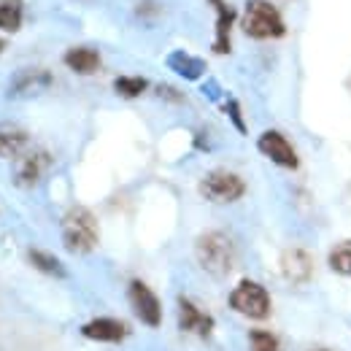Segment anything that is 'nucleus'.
Segmentation results:
<instances>
[{"instance_id":"f257e3e1","label":"nucleus","mask_w":351,"mask_h":351,"mask_svg":"<svg viewBox=\"0 0 351 351\" xmlns=\"http://www.w3.org/2000/svg\"><path fill=\"white\" fill-rule=\"evenodd\" d=\"M195 260L208 276L224 278L238 265V246L224 230H206L195 241Z\"/></svg>"},{"instance_id":"f03ea898","label":"nucleus","mask_w":351,"mask_h":351,"mask_svg":"<svg viewBox=\"0 0 351 351\" xmlns=\"http://www.w3.org/2000/svg\"><path fill=\"white\" fill-rule=\"evenodd\" d=\"M238 22L252 41H278L287 36V19L270 0H246Z\"/></svg>"},{"instance_id":"7ed1b4c3","label":"nucleus","mask_w":351,"mask_h":351,"mask_svg":"<svg viewBox=\"0 0 351 351\" xmlns=\"http://www.w3.org/2000/svg\"><path fill=\"white\" fill-rule=\"evenodd\" d=\"M62 246L71 254H89L100 243V224L84 206H71L62 217Z\"/></svg>"},{"instance_id":"20e7f679","label":"nucleus","mask_w":351,"mask_h":351,"mask_svg":"<svg viewBox=\"0 0 351 351\" xmlns=\"http://www.w3.org/2000/svg\"><path fill=\"white\" fill-rule=\"evenodd\" d=\"M230 308L246 319H254V322H265L273 311V303H270V295L260 281H252V278H241L232 292H230Z\"/></svg>"},{"instance_id":"39448f33","label":"nucleus","mask_w":351,"mask_h":351,"mask_svg":"<svg viewBox=\"0 0 351 351\" xmlns=\"http://www.w3.org/2000/svg\"><path fill=\"white\" fill-rule=\"evenodd\" d=\"M200 195L217 206H230V203H238L243 195H246V181L235 171H227V168H214L200 178L197 184Z\"/></svg>"},{"instance_id":"423d86ee","label":"nucleus","mask_w":351,"mask_h":351,"mask_svg":"<svg viewBox=\"0 0 351 351\" xmlns=\"http://www.w3.org/2000/svg\"><path fill=\"white\" fill-rule=\"evenodd\" d=\"M257 149H260L263 157H267L273 165H278L284 171H298L300 168V154H298L295 143L281 130H265L257 138Z\"/></svg>"},{"instance_id":"0eeeda50","label":"nucleus","mask_w":351,"mask_h":351,"mask_svg":"<svg viewBox=\"0 0 351 351\" xmlns=\"http://www.w3.org/2000/svg\"><path fill=\"white\" fill-rule=\"evenodd\" d=\"M128 298H130L132 313L146 324V327H160L162 324V306L160 298L154 295V289L138 278H132L128 287Z\"/></svg>"},{"instance_id":"6e6552de","label":"nucleus","mask_w":351,"mask_h":351,"mask_svg":"<svg viewBox=\"0 0 351 351\" xmlns=\"http://www.w3.org/2000/svg\"><path fill=\"white\" fill-rule=\"evenodd\" d=\"M51 168V154L46 149H30L22 157H16L14 165V184L19 189H33Z\"/></svg>"},{"instance_id":"1a4fd4ad","label":"nucleus","mask_w":351,"mask_h":351,"mask_svg":"<svg viewBox=\"0 0 351 351\" xmlns=\"http://www.w3.org/2000/svg\"><path fill=\"white\" fill-rule=\"evenodd\" d=\"M278 267H281V276H284L289 284L300 287V284H308V281L313 278L316 263H313V254H311L308 249H303V246H289V249L281 254Z\"/></svg>"},{"instance_id":"9d476101","label":"nucleus","mask_w":351,"mask_h":351,"mask_svg":"<svg viewBox=\"0 0 351 351\" xmlns=\"http://www.w3.org/2000/svg\"><path fill=\"white\" fill-rule=\"evenodd\" d=\"M208 5L214 8V16H217L211 51L214 54H230L232 51V27L238 22V14L227 0H208Z\"/></svg>"},{"instance_id":"9b49d317","label":"nucleus","mask_w":351,"mask_h":351,"mask_svg":"<svg viewBox=\"0 0 351 351\" xmlns=\"http://www.w3.org/2000/svg\"><path fill=\"white\" fill-rule=\"evenodd\" d=\"M178 327L184 332H192V335L203 338V341H208L214 335V319L184 295L178 298Z\"/></svg>"},{"instance_id":"f8f14e48","label":"nucleus","mask_w":351,"mask_h":351,"mask_svg":"<svg viewBox=\"0 0 351 351\" xmlns=\"http://www.w3.org/2000/svg\"><path fill=\"white\" fill-rule=\"evenodd\" d=\"M54 76L46 71V68H27V71H19L14 79H11V87H8V97H36L46 89L51 87Z\"/></svg>"},{"instance_id":"ddd939ff","label":"nucleus","mask_w":351,"mask_h":351,"mask_svg":"<svg viewBox=\"0 0 351 351\" xmlns=\"http://www.w3.org/2000/svg\"><path fill=\"white\" fill-rule=\"evenodd\" d=\"M82 335L95 343H122L128 338V324L111 316H97L82 327Z\"/></svg>"},{"instance_id":"4468645a","label":"nucleus","mask_w":351,"mask_h":351,"mask_svg":"<svg viewBox=\"0 0 351 351\" xmlns=\"http://www.w3.org/2000/svg\"><path fill=\"white\" fill-rule=\"evenodd\" d=\"M62 62L68 71L79 73V76H92L100 71V51L92 49V46H71L65 54H62Z\"/></svg>"},{"instance_id":"2eb2a0df","label":"nucleus","mask_w":351,"mask_h":351,"mask_svg":"<svg viewBox=\"0 0 351 351\" xmlns=\"http://www.w3.org/2000/svg\"><path fill=\"white\" fill-rule=\"evenodd\" d=\"M30 149V132L19 125H0V157L16 160Z\"/></svg>"},{"instance_id":"dca6fc26","label":"nucleus","mask_w":351,"mask_h":351,"mask_svg":"<svg viewBox=\"0 0 351 351\" xmlns=\"http://www.w3.org/2000/svg\"><path fill=\"white\" fill-rule=\"evenodd\" d=\"M168 68L173 73H178L181 79H186V82H197V79L206 76V60H200V57H195L189 51H181V49L168 54Z\"/></svg>"},{"instance_id":"f3484780","label":"nucleus","mask_w":351,"mask_h":351,"mask_svg":"<svg viewBox=\"0 0 351 351\" xmlns=\"http://www.w3.org/2000/svg\"><path fill=\"white\" fill-rule=\"evenodd\" d=\"M25 22V0H0V30L19 33Z\"/></svg>"},{"instance_id":"a211bd4d","label":"nucleus","mask_w":351,"mask_h":351,"mask_svg":"<svg viewBox=\"0 0 351 351\" xmlns=\"http://www.w3.org/2000/svg\"><path fill=\"white\" fill-rule=\"evenodd\" d=\"M27 260H30V265H33L36 270H41L44 276H54V278H65V276H68L65 265L60 263L54 254L44 252V249H30V252H27Z\"/></svg>"},{"instance_id":"6ab92c4d","label":"nucleus","mask_w":351,"mask_h":351,"mask_svg":"<svg viewBox=\"0 0 351 351\" xmlns=\"http://www.w3.org/2000/svg\"><path fill=\"white\" fill-rule=\"evenodd\" d=\"M327 265H330L332 273L351 278V241L335 243V246L330 249V254H327Z\"/></svg>"},{"instance_id":"aec40b11","label":"nucleus","mask_w":351,"mask_h":351,"mask_svg":"<svg viewBox=\"0 0 351 351\" xmlns=\"http://www.w3.org/2000/svg\"><path fill=\"white\" fill-rule=\"evenodd\" d=\"M146 89H149V79H143V76H119V79L114 82V92H117L119 97H125V100L141 97Z\"/></svg>"},{"instance_id":"412c9836","label":"nucleus","mask_w":351,"mask_h":351,"mask_svg":"<svg viewBox=\"0 0 351 351\" xmlns=\"http://www.w3.org/2000/svg\"><path fill=\"white\" fill-rule=\"evenodd\" d=\"M249 346H252V351H284L281 341L267 330H252L249 332Z\"/></svg>"},{"instance_id":"4be33fe9","label":"nucleus","mask_w":351,"mask_h":351,"mask_svg":"<svg viewBox=\"0 0 351 351\" xmlns=\"http://www.w3.org/2000/svg\"><path fill=\"white\" fill-rule=\"evenodd\" d=\"M224 111H227L230 122L235 125V130L241 132V135H246V122H243V114H241V103H238L235 97H230V100L224 103Z\"/></svg>"},{"instance_id":"5701e85b","label":"nucleus","mask_w":351,"mask_h":351,"mask_svg":"<svg viewBox=\"0 0 351 351\" xmlns=\"http://www.w3.org/2000/svg\"><path fill=\"white\" fill-rule=\"evenodd\" d=\"M135 14H138V16H160L162 8H160V3H154V0H141V3L135 5Z\"/></svg>"},{"instance_id":"b1692460","label":"nucleus","mask_w":351,"mask_h":351,"mask_svg":"<svg viewBox=\"0 0 351 351\" xmlns=\"http://www.w3.org/2000/svg\"><path fill=\"white\" fill-rule=\"evenodd\" d=\"M157 95H160L162 100H168V103H184V95H181L178 89L168 87V84H160V87H157Z\"/></svg>"},{"instance_id":"393cba45","label":"nucleus","mask_w":351,"mask_h":351,"mask_svg":"<svg viewBox=\"0 0 351 351\" xmlns=\"http://www.w3.org/2000/svg\"><path fill=\"white\" fill-rule=\"evenodd\" d=\"M3 49H5V41H3V38H0V51H3Z\"/></svg>"},{"instance_id":"a878e982","label":"nucleus","mask_w":351,"mask_h":351,"mask_svg":"<svg viewBox=\"0 0 351 351\" xmlns=\"http://www.w3.org/2000/svg\"><path fill=\"white\" fill-rule=\"evenodd\" d=\"M313 351H324V349H313Z\"/></svg>"}]
</instances>
